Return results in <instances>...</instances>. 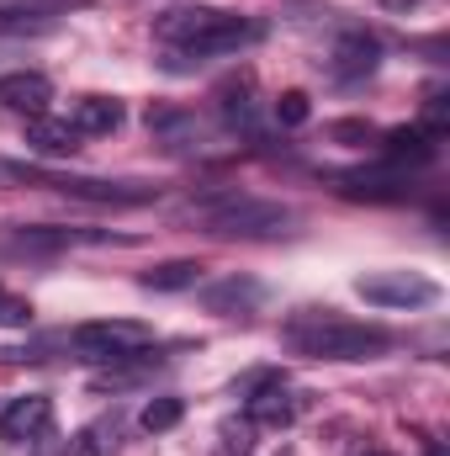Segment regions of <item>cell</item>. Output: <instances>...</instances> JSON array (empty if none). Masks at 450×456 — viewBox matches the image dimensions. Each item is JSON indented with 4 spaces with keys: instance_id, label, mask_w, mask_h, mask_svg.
Listing matches in <instances>:
<instances>
[{
    "instance_id": "obj_1",
    "label": "cell",
    "mask_w": 450,
    "mask_h": 456,
    "mask_svg": "<svg viewBox=\"0 0 450 456\" xmlns=\"http://www.w3.org/2000/svg\"><path fill=\"white\" fill-rule=\"evenodd\" d=\"M154 37L191 59H218V53H238L244 43H254L260 27L238 11H218V5H175L154 21Z\"/></svg>"
},
{
    "instance_id": "obj_2",
    "label": "cell",
    "mask_w": 450,
    "mask_h": 456,
    "mask_svg": "<svg viewBox=\"0 0 450 456\" xmlns=\"http://www.w3.org/2000/svg\"><path fill=\"white\" fill-rule=\"evenodd\" d=\"M286 345L297 355H313V361H371L382 355L392 335L376 330V324H350V319H329V314H302L286 324Z\"/></svg>"
},
{
    "instance_id": "obj_3",
    "label": "cell",
    "mask_w": 450,
    "mask_h": 456,
    "mask_svg": "<svg viewBox=\"0 0 450 456\" xmlns=\"http://www.w3.org/2000/svg\"><path fill=\"white\" fill-rule=\"evenodd\" d=\"M186 218L197 228H207V233H223V239H276V233L292 228V213L286 208L260 202V197H233V191L191 202Z\"/></svg>"
},
{
    "instance_id": "obj_4",
    "label": "cell",
    "mask_w": 450,
    "mask_h": 456,
    "mask_svg": "<svg viewBox=\"0 0 450 456\" xmlns=\"http://www.w3.org/2000/svg\"><path fill=\"white\" fill-rule=\"evenodd\" d=\"M69 345L85 355V361H133L154 345V330L138 324V319H96V324H80Z\"/></svg>"
},
{
    "instance_id": "obj_5",
    "label": "cell",
    "mask_w": 450,
    "mask_h": 456,
    "mask_svg": "<svg viewBox=\"0 0 450 456\" xmlns=\"http://www.w3.org/2000/svg\"><path fill=\"white\" fill-rule=\"evenodd\" d=\"M11 181H27V186H53L64 197H80V202H112V208H138L154 197V186H138V181H91V175H43V170H21L11 165Z\"/></svg>"
},
{
    "instance_id": "obj_6",
    "label": "cell",
    "mask_w": 450,
    "mask_h": 456,
    "mask_svg": "<svg viewBox=\"0 0 450 456\" xmlns=\"http://www.w3.org/2000/svg\"><path fill=\"white\" fill-rule=\"evenodd\" d=\"M355 297H366L376 308H424L440 297V281H430L419 271H371V276H355Z\"/></svg>"
},
{
    "instance_id": "obj_7",
    "label": "cell",
    "mask_w": 450,
    "mask_h": 456,
    "mask_svg": "<svg viewBox=\"0 0 450 456\" xmlns=\"http://www.w3.org/2000/svg\"><path fill=\"white\" fill-rule=\"evenodd\" d=\"M244 387H254V393H249V414H244L254 430H260V425H270V430H286V425L297 419V398H292V387H286L276 371H254Z\"/></svg>"
},
{
    "instance_id": "obj_8",
    "label": "cell",
    "mask_w": 450,
    "mask_h": 456,
    "mask_svg": "<svg viewBox=\"0 0 450 456\" xmlns=\"http://www.w3.org/2000/svg\"><path fill=\"white\" fill-rule=\"evenodd\" d=\"M91 0H0V32L21 37V32H48L59 16L80 11Z\"/></svg>"
},
{
    "instance_id": "obj_9",
    "label": "cell",
    "mask_w": 450,
    "mask_h": 456,
    "mask_svg": "<svg viewBox=\"0 0 450 456\" xmlns=\"http://www.w3.org/2000/svg\"><path fill=\"white\" fill-rule=\"evenodd\" d=\"M53 425V403L43 393H27L16 403H5L0 414V441L5 446H27V441H43V430Z\"/></svg>"
},
{
    "instance_id": "obj_10",
    "label": "cell",
    "mask_w": 450,
    "mask_h": 456,
    "mask_svg": "<svg viewBox=\"0 0 450 456\" xmlns=\"http://www.w3.org/2000/svg\"><path fill=\"white\" fill-rule=\"evenodd\" d=\"M435 154H440V138H430L424 127H392V133H382V159L392 170H403V175L435 165Z\"/></svg>"
},
{
    "instance_id": "obj_11",
    "label": "cell",
    "mask_w": 450,
    "mask_h": 456,
    "mask_svg": "<svg viewBox=\"0 0 450 456\" xmlns=\"http://www.w3.org/2000/svg\"><path fill=\"white\" fill-rule=\"evenodd\" d=\"M334 186L355 202H403L408 197V175L392 165L387 170H344V175H334Z\"/></svg>"
},
{
    "instance_id": "obj_12",
    "label": "cell",
    "mask_w": 450,
    "mask_h": 456,
    "mask_svg": "<svg viewBox=\"0 0 450 456\" xmlns=\"http://www.w3.org/2000/svg\"><path fill=\"white\" fill-rule=\"evenodd\" d=\"M48 102H53V86H48V75H37V69L0 75V107H5V112L48 117Z\"/></svg>"
},
{
    "instance_id": "obj_13",
    "label": "cell",
    "mask_w": 450,
    "mask_h": 456,
    "mask_svg": "<svg viewBox=\"0 0 450 456\" xmlns=\"http://www.w3.org/2000/svg\"><path fill=\"white\" fill-rule=\"evenodd\" d=\"M382 64V48H376V37L371 32H344L334 43V80H366L371 69Z\"/></svg>"
},
{
    "instance_id": "obj_14",
    "label": "cell",
    "mask_w": 450,
    "mask_h": 456,
    "mask_svg": "<svg viewBox=\"0 0 450 456\" xmlns=\"http://www.w3.org/2000/svg\"><path fill=\"white\" fill-rule=\"evenodd\" d=\"M202 303H207L213 314H254V308L265 303V287L249 281V276H228V281H218V287L202 292Z\"/></svg>"
},
{
    "instance_id": "obj_15",
    "label": "cell",
    "mask_w": 450,
    "mask_h": 456,
    "mask_svg": "<svg viewBox=\"0 0 450 456\" xmlns=\"http://www.w3.org/2000/svg\"><path fill=\"white\" fill-rule=\"evenodd\" d=\"M27 143H32L43 159H64V154H75V149H80V133H75V122L32 117V122H27Z\"/></svg>"
},
{
    "instance_id": "obj_16",
    "label": "cell",
    "mask_w": 450,
    "mask_h": 456,
    "mask_svg": "<svg viewBox=\"0 0 450 456\" xmlns=\"http://www.w3.org/2000/svg\"><path fill=\"white\" fill-rule=\"evenodd\" d=\"M122 117H127V112H122V102H117V96H80L69 122H75V133L85 138V133H117V127H122Z\"/></svg>"
},
{
    "instance_id": "obj_17",
    "label": "cell",
    "mask_w": 450,
    "mask_h": 456,
    "mask_svg": "<svg viewBox=\"0 0 450 456\" xmlns=\"http://www.w3.org/2000/svg\"><path fill=\"white\" fill-rule=\"evenodd\" d=\"M112 233H96V228H21L16 244L21 249H64V244H107Z\"/></svg>"
},
{
    "instance_id": "obj_18",
    "label": "cell",
    "mask_w": 450,
    "mask_h": 456,
    "mask_svg": "<svg viewBox=\"0 0 450 456\" xmlns=\"http://www.w3.org/2000/svg\"><path fill=\"white\" fill-rule=\"evenodd\" d=\"M197 276H202L197 260H159L154 271H143V287L149 292H186V287H197Z\"/></svg>"
},
{
    "instance_id": "obj_19",
    "label": "cell",
    "mask_w": 450,
    "mask_h": 456,
    "mask_svg": "<svg viewBox=\"0 0 450 456\" xmlns=\"http://www.w3.org/2000/svg\"><path fill=\"white\" fill-rule=\"evenodd\" d=\"M181 414H186V403H181V398H154V403H143L138 425H143L149 436H165V430H175V425H181Z\"/></svg>"
},
{
    "instance_id": "obj_20",
    "label": "cell",
    "mask_w": 450,
    "mask_h": 456,
    "mask_svg": "<svg viewBox=\"0 0 450 456\" xmlns=\"http://www.w3.org/2000/svg\"><path fill=\"white\" fill-rule=\"evenodd\" d=\"M249 452H254V425L249 419H228L218 430V452L213 456H249Z\"/></svg>"
},
{
    "instance_id": "obj_21",
    "label": "cell",
    "mask_w": 450,
    "mask_h": 456,
    "mask_svg": "<svg viewBox=\"0 0 450 456\" xmlns=\"http://www.w3.org/2000/svg\"><path fill=\"white\" fill-rule=\"evenodd\" d=\"M308 112H313V107H308V91H281V96H276V122H281V127H302Z\"/></svg>"
},
{
    "instance_id": "obj_22",
    "label": "cell",
    "mask_w": 450,
    "mask_h": 456,
    "mask_svg": "<svg viewBox=\"0 0 450 456\" xmlns=\"http://www.w3.org/2000/svg\"><path fill=\"white\" fill-rule=\"evenodd\" d=\"M430 138H446L450 127V96H430V107H424V122H419Z\"/></svg>"
},
{
    "instance_id": "obj_23",
    "label": "cell",
    "mask_w": 450,
    "mask_h": 456,
    "mask_svg": "<svg viewBox=\"0 0 450 456\" xmlns=\"http://www.w3.org/2000/svg\"><path fill=\"white\" fill-rule=\"evenodd\" d=\"M329 138H371V127H366V122H334Z\"/></svg>"
},
{
    "instance_id": "obj_24",
    "label": "cell",
    "mask_w": 450,
    "mask_h": 456,
    "mask_svg": "<svg viewBox=\"0 0 450 456\" xmlns=\"http://www.w3.org/2000/svg\"><path fill=\"white\" fill-rule=\"evenodd\" d=\"M69 456H101V452H96V441H91V436H80V441L69 446Z\"/></svg>"
},
{
    "instance_id": "obj_25",
    "label": "cell",
    "mask_w": 450,
    "mask_h": 456,
    "mask_svg": "<svg viewBox=\"0 0 450 456\" xmlns=\"http://www.w3.org/2000/svg\"><path fill=\"white\" fill-rule=\"evenodd\" d=\"M424 456H446V446H440V441H430V452Z\"/></svg>"
},
{
    "instance_id": "obj_26",
    "label": "cell",
    "mask_w": 450,
    "mask_h": 456,
    "mask_svg": "<svg viewBox=\"0 0 450 456\" xmlns=\"http://www.w3.org/2000/svg\"><path fill=\"white\" fill-rule=\"evenodd\" d=\"M376 456H387V452H376Z\"/></svg>"
}]
</instances>
